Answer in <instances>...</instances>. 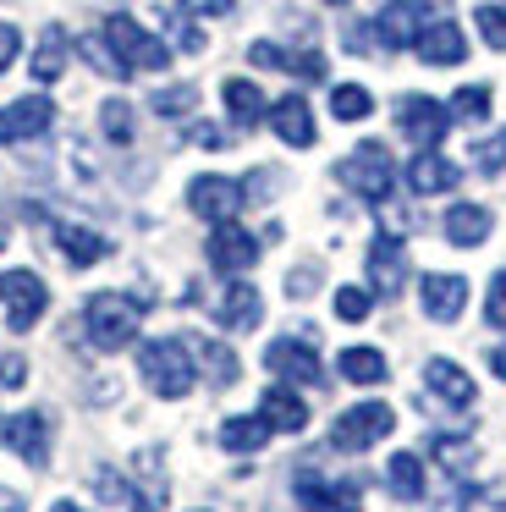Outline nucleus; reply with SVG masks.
I'll return each mask as SVG.
<instances>
[{"label": "nucleus", "instance_id": "f257e3e1", "mask_svg": "<svg viewBox=\"0 0 506 512\" xmlns=\"http://www.w3.org/2000/svg\"><path fill=\"white\" fill-rule=\"evenodd\" d=\"M143 314H149V298H132V292H94L83 309V325H88V342L99 353H121V347L138 336Z\"/></svg>", "mask_w": 506, "mask_h": 512}, {"label": "nucleus", "instance_id": "f03ea898", "mask_svg": "<svg viewBox=\"0 0 506 512\" xmlns=\"http://www.w3.org/2000/svg\"><path fill=\"white\" fill-rule=\"evenodd\" d=\"M138 375L149 380L154 397H187L193 380H198L193 347H187L182 336H154V342L138 347Z\"/></svg>", "mask_w": 506, "mask_h": 512}, {"label": "nucleus", "instance_id": "7ed1b4c3", "mask_svg": "<svg viewBox=\"0 0 506 512\" xmlns=\"http://www.w3.org/2000/svg\"><path fill=\"white\" fill-rule=\"evenodd\" d=\"M105 39H110V50L127 61V72H165V67H171V45L154 39L143 23H132L127 12H116L105 23Z\"/></svg>", "mask_w": 506, "mask_h": 512}, {"label": "nucleus", "instance_id": "20e7f679", "mask_svg": "<svg viewBox=\"0 0 506 512\" xmlns=\"http://www.w3.org/2000/svg\"><path fill=\"white\" fill-rule=\"evenodd\" d=\"M336 177L347 182L358 199L385 204V199H391V182H396V166H391V155H385V144H358V149H352V155L336 166Z\"/></svg>", "mask_w": 506, "mask_h": 512}, {"label": "nucleus", "instance_id": "39448f33", "mask_svg": "<svg viewBox=\"0 0 506 512\" xmlns=\"http://www.w3.org/2000/svg\"><path fill=\"white\" fill-rule=\"evenodd\" d=\"M391 430H396V413L385 408V402H358V408H347L330 424V446H336V452H369V446L385 441Z\"/></svg>", "mask_w": 506, "mask_h": 512}, {"label": "nucleus", "instance_id": "423d86ee", "mask_svg": "<svg viewBox=\"0 0 506 512\" xmlns=\"http://www.w3.org/2000/svg\"><path fill=\"white\" fill-rule=\"evenodd\" d=\"M396 127H402L407 144L435 149L440 138L451 133V105L429 100V94H402V100H396Z\"/></svg>", "mask_w": 506, "mask_h": 512}, {"label": "nucleus", "instance_id": "0eeeda50", "mask_svg": "<svg viewBox=\"0 0 506 512\" xmlns=\"http://www.w3.org/2000/svg\"><path fill=\"white\" fill-rule=\"evenodd\" d=\"M264 369L292 380V386H325V364H319L308 336H281V342H270L264 347Z\"/></svg>", "mask_w": 506, "mask_h": 512}, {"label": "nucleus", "instance_id": "6e6552de", "mask_svg": "<svg viewBox=\"0 0 506 512\" xmlns=\"http://www.w3.org/2000/svg\"><path fill=\"white\" fill-rule=\"evenodd\" d=\"M0 298H6V325L22 336V331L39 325L50 292H44V281L33 276V270H6V276H0Z\"/></svg>", "mask_w": 506, "mask_h": 512}, {"label": "nucleus", "instance_id": "1a4fd4ad", "mask_svg": "<svg viewBox=\"0 0 506 512\" xmlns=\"http://www.w3.org/2000/svg\"><path fill=\"white\" fill-rule=\"evenodd\" d=\"M204 254H209V265H215L220 276H242V270L259 265V237L242 232L237 221H215V232H209Z\"/></svg>", "mask_w": 506, "mask_h": 512}, {"label": "nucleus", "instance_id": "9d476101", "mask_svg": "<svg viewBox=\"0 0 506 512\" xmlns=\"http://www.w3.org/2000/svg\"><path fill=\"white\" fill-rule=\"evenodd\" d=\"M429 0H391L380 17H374V45H385V50H413V39L424 34V23H429Z\"/></svg>", "mask_w": 506, "mask_h": 512}, {"label": "nucleus", "instance_id": "9b49d317", "mask_svg": "<svg viewBox=\"0 0 506 512\" xmlns=\"http://www.w3.org/2000/svg\"><path fill=\"white\" fill-rule=\"evenodd\" d=\"M292 490H297V501H303L308 512H358V507H363V490L352 485V479H341V485H330V479H319L308 463L297 468Z\"/></svg>", "mask_w": 506, "mask_h": 512}, {"label": "nucleus", "instance_id": "f8f14e48", "mask_svg": "<svg viewBox=\"0 0 506 512\" xmlns=\"http://www.w3.org/2000/svg\"><path fill=\"white\" fill-rule=\"evenodd\" d=\"M242 199H248V193L231 177H193L187 182V210L204 215V221H237Z\"/></svg>", "mask_w": 506, "mask_h": 512}, {"label": "nucleus", "instance_id": "ddd939ff", "mask_svg": "<svg viewBox=\"0 0 506 512\" xmlns=\"http://www.w3.org/2000/svg\"><path fill=\"white\" fill-rule=\"evenodd\" d=\"M402 287H407V248L402 237L380 232L369 243V292L374 298H396Z\"/></svg>", "mask_w": 506, "mask_h": 512}, {"label": "nucleus", "instance_id": "4468645a", "mask_svg": "<svg viewBox=\"0 0 506 512\" xmlns=\"http://www.w3.org/2000/svg\"><path fill=\"white\" fill-rule=\"evenodd\" d=\"M418 303H424L429 320L451 325V320H462V309H468V281L446 276V270H429V276H418Z\"/></svg>", "mask_w": 506, "mask_h": 512}, {"label": "nucleus", "instance_id": "2eb2a0df", "mask_svg": "<svg viewBox=\"0 0 506 512\" xmlns=\"http://www.w3.org/2000/svg\"><path fill=\"white\" fill-rule=\"evenodd\" d=\"M413 50L424 67H457V61H468V34L451 17H429L424 34L413 39Z\"/></svg>", "mask_w": 506, "mask_h": 512}, {"label": "nucleus", "instance_id": "dca6fc26", "mask_svg": "<svg viewBox=\"0 0 506 512\" xmlns=\"http://www.w3.org/2000/svg\"><path fill=\"white\" fill-rule=\"evenodd\" d=\"M0 441H6L22 463H33V468L50 463V419H44V413H17V419H0Z\"/></svg>", "mask_w": 506, "mask_h": 512}, {"label": "nucleus", "instance_id": "f3484780", "mask_svg": "<svg viewBox=\"0 0 506 512\" xmlns=\"http://www.w3.org/2000/svg\"><path fill=\"white\" fill-rule=\"evenodd\" d=\"M50 122H55V105L44 100V94H22V100L0 116V144H28V138L50 133Z\"/></svg>", "mask_w": 506, "mask_h": 512}, {"label": "nucleus", "instance_id": "a211bd4d", "mask_svg": "<svg viewBox=\"0 0 506 512\" xmlns=\"http://www.w3.org/2000/svg\"><path fill=\"white\" fill-rule=\"evenodd\" d=\"M270 127H275V138L292 144V149H308V144H314V133H319L303 94H281V100L270 105Z\"/></svg>", "mask_w": 506, "mask_h": 512}, {"label": "nucleus", "instance_id": "6ab92c4d", "mask_svg": "<svg viewBox=\"0 0 506 512\" xmlns=\"http://www.w3.org/2000/svg\"><path fill=\"white\" fill-rule=\"evenodd\" d=\"M215 320L226 325V331H253V325L264 320V298H259V287H248V281H231V287H220V298H215Z\"/></svg>", "mask_w": 506, "mask_h": 512}, {"label": "nucleus", "instance_id": "aec40b11", "mask_svg": "<svg viewBox=\"0 0 506 512\" xmlns=\"http://www.w3.org/2000/svg\"><path fill=\"white\" fill-rule=\"evenodd\" d=\"M457 177H462V171L451 166L446 155H435V149H418V155L407 160V188L424 193V199H429V193H451V188H457Z\"/></svg>", "mask_w": 506, "mask_h": 512}, {"label": "nucleus", "instance_id": "412c9836", "mask_svg": "<svg viewBox=\"0 0 506 512\" xmlns=\"http://www.w3.org/2000/svg\"><path fill=\"white\" fill-rule=\"evenodd\" d=\"M424 380H429V391H435L440 402H451V408H473V397H479V386L468 380V369L451 364V358H429Z\"/></svg>", "mask_w": 506, "mask_h": 512}, {"label": "nucleus", "instance_id": "4be33fe9", "mask_svg": "<svg viewBox=\"0 0 506 512\" xmlns=\"http://www.w3.org/2000/svg\"><path fill=\"white\" fill-rule=\"evenodd\" d=\"M259 413H264V424H270V430H281V435H297L308 424V402L297 397L292 386H270L259 397Z\"/></svg>", "mask_w": 506, "mask_h": 512}, {"label": "nucleus", "instance_id": "5701e85b", "mask_svg": "<svg viewBox=\"0 0 506 512\" xmlns=\"http://www.w3.org/2000/svg\"><path fill=\"white\" fill-rule=\"evenodd\" d=\"M490 232H495V215L484 210V204H451V210H446V237H451V248H479Z\"/></svg>", "mask_w": 506, "mask_h": 512}, {"label": "nucleus", "instance_id": "b1692460", "mask_svg": "<svg viewBox=\"0 0 506 512\" xmlns=\"http://www.w3.org/2000/svg\"><path fill=\"white\" fill-rule=\"evenodd\" d=\"M55 248L66 254V265H99V259L110 254V243L99 232H88V226H55Z\"/></svg>", "mask_w": 506, "mask_h": 512}, {"label": "nucleus", "instance_id": "393cba45", "mask_svg": "<svg viewBox=\"0 0 506 512\" xmlns=\"http://www.w3.org/2000/svg\"><path fill=\"white\" fill-rule=\"evenodd\" d=\"M220 100H226V111H231L237 127H259L264 122V94L253 89L248 78H226L220 83Z\"/></svg>", "mask_w": 506, "mask_h": 512}, {"label": "nucleus", "instance_id": "a878e982", "mask_svg": "<svg viewBox=\"0 0 506 512\" xmlns=\"http://www.w3.org/2000/svg\"><path fill=\"white\" fill-rule=\"evenodd\" d=\"M264 441H270L264 413H237V419L220 424V446H226V452H259Z\"/></svg>", "mask_w": 506, "mask_h": 512}, {"label": "nucleus", "instance_id": "bb28decb", "mask_svg": "<svg viewBox=\"0 0 506 512\" xmlns=\"http://www.w3.org/2000/svg\"><path fill=\"white\" fill-rule=\"evenodd\" d=\"M385 485H391L396 501H418V496H424V463H418V452H396L391 463H385Z\"/></svg>", "mask_w": 506, "mask_h": 512}, {"label": "nucleus", "instance_id": "cd10ccee", "mask_svg": "<svg viewBox=\"0 0 506 512\" xmlns=\"http://www.w3.org/2000/svg\"><path fill=\"white\" fill-rule=\"evenodd\" d=\"M336 364H341V375H347L352 386H380L385 380V353H374V347H347Z\"/></svg>", "mask_w": 506, "mask_h": 512}, {"label": "nucleus", "instance_id": "c85d7f7f", "mask_svg": "<svg viewBox=\"0 0 506 512\" xmlns=\"http://www.w3.org/2000/svg\"><path fill=\"white\" fill-rule=\"evenodd\" d=\"M330 116L336 122H363V116H374V94L363 83H336L330 89Z\"/></svg>", "mask_w": 506, "mask_h": 512}, {"label": "nucleus", "instance_id": "c756f323", "mask_svg": "<svg viewBox=\"0 0 506 512\" xmlns=\"http://www.w3.org/2000/svg\"><path fill=\"white\" fill-rule=\"evenodd\" d=\"M61 72H66V34H61V28H44L39 50H33V78L55 83Z\"/></svg>", "mask_w": 506, "mask_h": 512}, {"label": "nucleus", "instance_id": "7c9ffc66", "mask_svg": "<svg viewBox=\"0 0 506 512\" xmlns=\"http://www.w3.org/2000/svg\"><path fill=\"white\" fill-rule=\"evenodd\" d=\"M94 490H99V501H110V507H121V512H154V501H143L138 490H127V479L121 474H94Z\"/></svg>", "mask_w": 506, "mask_h": 512}, {"label": "nucleus", "instance_id": "2f4dec72", "mask_svg": "<svg viewBox=\"0 0 506 512\" xmlns=\"http://www.w3.org/2000/svg\"><path fill=\"white\" fill-rule=\"evenodd\" d=\"M99 133H105L110 144H132V133H138L132 105L127 100H105V105H99Z\"/></svg>", "mask_w": 506, "mask_h": 512}, {"label": "nucleus", "instance_id": "473e14b6", "mask_svg": "<svg viewBox=\"0 0 506 512\" xmlns=\"http://www.w3.org/2000/svg\"><path fill=\"white\" fill-rule=\"evenodd\" d=\"M77 50H83V61H88L94 72H105V78H132V72H127V61H121L116 50H110V39H105V34H88Z\"/></svg>", "mask_w": 506, "mask_h": 512}, {"label": "nucleus", "instance_id": "72a5a7b5", "mask_svg": "<svg viewBox=\"0 0 506 512\" xmlns=\"http://www.w3.org/2000/svg\"><path fill=\"white\" fill-rule=\"evenodd\" d=\"M193 353L204 358V369H209V380H215V386H231V380H237V353H231V347H220V342H193Z\"/></svg>", "mask_w": 506, "mask_h": 512}, {"label": "nucleus", "instance_id": "f704fd0d", "mask_svg": "<svg viewBox=\"0 0 506 512\" xmlns=\"http://www.w3.org/2000/svg\"><path fill=\"white\" fill-rule=\"evenodd\" d=\"M490 116V89L484 83H468V89L451 94V122H484Z\"/></svg>", "mask_w": 506, "mask_h": 512}, {"label": "nucleus", "instance_id": "c9c22d12", "mask_svg": "<svg viewBox=\"0 0 506 512\" xmlns=\"http://www.w3.org/2000/svg\"><path fill=\"white\" fill-rule=\"evenodd\" d=\"M149 105H154V116H193L198 89H193V83H176V89H160Z\"/></svg>", "mask_w": 506, "mask_h": 512}, {"label": "nucleus", "instance_id": "e433bc0d", "mask_svg": "<svg viewBox=\"0 0 506 512\" xmlns=\"http://www.w3.org/2000/svg\"><path fill=\"white\" fill-rule=\"evenodd\" d=\"M473 166H479L484 177H501L506 171V127L495 138H479V144H473Z\"/></svg>", "mask_w": 506, "mask_h": 512}, {"label": "nucleus", "instance_id": "4c0bfd02", "mask_svg": "<svg viewBox=\"0 0 506 512\" xmlns=\"http://www.w3.org/2000/svg\"><path fill=\"white\" fill-rule=\"evenodd\" d=\"M369 309H374V292L369 287H341L336 292V320L358 325V320H369Z\"/></svg>", "mask_w": 506, "mask_h": 512}, {"label": "nucleus", "instance_id": "58836bf2", "mask_svg": "<svg viewBox=\"0 0 506 512\" xmlns=\"http://www.w3.org/2000/svg\"><path fill=\"white\" fill-rule=\"evenodd\" d=\"M473 28H479V39L490 50H506V6H479V12H473Z\"/></svg>", "mask_w": 506, "mask_h": 512}, {"label": "nucleus", "instance_id": "ea45409f", "mask_svg": "<svg viewBox=\"0 0 506 512\" xmlns=\"http://www.w3.org/2000/svg\"><path fill=\"white\" fill-rule=\"evenodd\" d=\"M286 72H292V78H308V83H319L325 78V56H319V50H286Z\"/></svg>", "mask_w": 506, "mask_h": 512}, {"label": "nucleus", "instance_id": "a19ab883", "mask_svg": "<svg viewBox=\"0 0 506 512\" xmlns=\"http://www.w3.org/2000/svg\"><path fill=\"white\" fill-rule=\"evenodd\" d=\"M484 320H490L495 331H506V270H495V281H490V298H484Z\"/></svg>", "mask_w": 506, "mask_h": 512}, {"label": "nucleus", "instance_id": "79ce46f5", "mask_svg": "<svg viewBox=\"0 0 506 512\" xmlns=\"http://www.w3.org/2000/svg\"><path fill=\"white\" fill-rule=\"evenodd\" d=\"M0 386H6V391L28 386V358H22V353H6V358H0Z\"/></svg>", "mask_w": 506, "mask_h": 512}, {"label": "nucleus", "instance_id": "37998d69", "mask_svg": "<svg viewBox=\"0 0 506 512\" xmlns=\"http://www.w3.org/2000/svg\"><path fill=\"white\" fill-rule=\"evenodd\" d=\"M248 61H253V67H281V72H286V50H281V45H270V39L248 45Z\"/></svg>", "mask_w": 506, "mask_h": 512}, {"label": "nucleus", "instance_id": "c03bdc74", "mask_svg": "<svg viewBox=\"0 0 506 512\" xmlns=\"http://www.w3.org/2000/svg\"><path fill=\"white\" fill-rule=\"evenodd\" d=\"M429 446H435V457H446L451 468H457V463H468V457H473V446H468V441H451V435H435Z\"/></svg>", "mask_w": 506, "mask_h": 512}, {"label": "nucleus", "instance_id": "a18cd8bd", "mask_svg": "<svg viewBox=\"0 0 506 512\" xmlns=\"http://www.w3.org/2000/svg\"><path fill=\"white\" fill-rule=\"evenodd\" d=\"M176 6H182L187 17H226L237 0H176Z\"/></svg>", "mask_w": 506, "mask_h": 512}, {"label": "nucleus", "instance_id": "49530a36", "mask_svg": "<svg viewBox=\"0 0 506 512\" xmlns=\"http://www.w3.org/2000/svg\"><path fill=\"white\" fill-rule=\"evenodd\" d=\"M17 50H22V34L11 23H0V72L11 67V61H17Z\"/></svg>", "mask_w": 506, "mask_h": 512}, {"label": "nucleus", "instance_id": "de8ad7c7", "mask_svg": "<svg viewBox=\"0 0 506 512\" xmlns=\"http://www.w3.org/2000/svg\"><path fill=\"white\" fill-rule=\"evenodd\" d=\"M193 144H198V149H226V133H220V127H204V122H198V127H193Z\"/></svg>", "mask_w": 506, "mask_h": 512}, {"label": "nucleus", "instance_id": "09e8293b", "mask_svg": "<svg viewBox=\"0 0 506 512\" xmlns=\"http://www.w3.org/2000/svg\"><path fill=\"white\" fill-rule=\"evenodd\" d=\"M314 281H319V270H297V276H292V298H303Z\"/></svg>", "mask_w": 506, "mask_h": 512}, {"label": "nucleus", "instance_id": "8fccbe9b", "mask_svg": "<svg viewBox=\"0 0 506 512\" xmlns=\"http://www.w3.org/2000/svg\"><path fill=\"white\" fill-rule=\"evenodd\" d=\"M0 512H28V507H22V496H17V490H6V485H0Z\"/></svg>", "mask_w": 506, "mask_h": 512}, {"label": "nucleus", "instance_id": "3c124183", "mask_svg": "<svg viewBox=\"0 0 506 512\" xmlns=\"http://www.w3.org/2000/svg\"><path fill=\"white\" fill-rule=\"evenodd\" d=\"M490 369L506 380V342H501V347H490Z\"/></svg>", "mask_w": 506, "mask_h": 512}, {"label": "nucleus", "instance_id": "603ef678", "mask_svg": "<svg viewBox=\"0 0 506 512\" xmlns=\"http://www.w3.org/2000/svg\"><path fill=\"white\" fill-rule=\"evenodd\" d=\"M50 512H88V507H77V501H55Z\"/></svg>", "mask_w": 506, "mask_h": 512}, {"label": "nucleus", "instance_id": "864d4df0", "mask_svg": "<svg viewBox=\"0 0 506 512\" xmlns=\"http://www.w3.org/2000/svg\"><path fill=\"white\" fill-rule=\"evenodd\" d=\"M325 6H347V0H325Z\"/></svg>", "mask_w": 506, "mask_h": 512}, {"label": "nucleus", "instance_id": "5fc2aeb1", "mask_svg": "<svg viewBox=\"0 0 506 512\" xmlns=\"http://www.w3.org/2000/svg\"><path fill=\"white\" fill-rule=\"evenodd\" d=\"M0 243H6V226H0Z\"/></svg>", "mask_w": 506, "mask_h": 512}]
</instances>
